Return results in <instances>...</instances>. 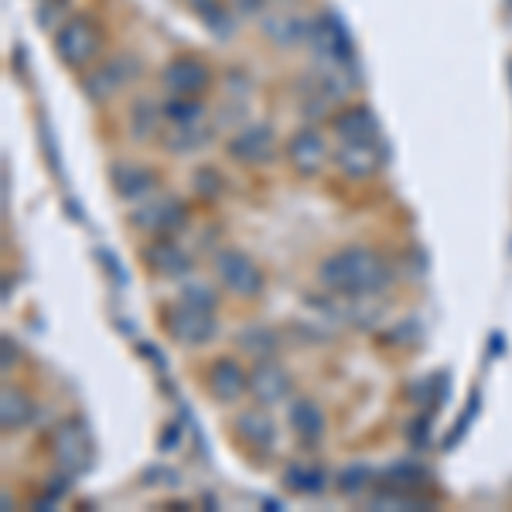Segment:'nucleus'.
<instances>
[{
    "mask_svg": "<svg viewBox=\"0 0 512 512\" xmlns=\"http://www.w3.org/2000/svg\"><path fill=\"white\" fill-rule=\"evenodd\" d=\"M267 0H233V11L236 14H260Z\"/></svg>",
    "mask_w": 512,
    "mask_h": 512,
    "instance_id": "32",
    "label": "nucleus"
},
{
    "mask_svg": "<svg viewBox=\"0 0 512 512\" xmlns=\"http://www.w3.org/2000/svg\"><path fill=\"white\" fill-rule=\"evenodd\" d=\"M263 31L280 48H294L308 38V24H304V18H297V14H274V18L263 21Z\"/></svg>",
    "mask_w": 512,
    "mask_h": 512,
    "instance_id": "23",
    "label": "nucleus"
},
{
    "mask_svg": "<svg viewBox=\"0 0 512 512\" xmlns=\"http://www.w3.org/2000/svg\"><path fill=\"white\" fill-rule=\"evenodd\" d=\"M52 454L62 472H69V475L86 472V468L93 465V441H89V431L79 420H65L52 434Z\"/></svg>",
    "mask_w": 512,
    "mask_h": 512,
    "instance_id": "3",
    "label": "nucleus"
},
{
    "mask_svg": "<svg viewBox=\"0 0 512 512\" xmlns=\"http://www.w3.org/2000/svg\"><path fill=\"white\" fill-rule=\"evenodd\" d=\"M216 277H219V284L226 287V291H233L236 297H260L263 294V274H260V267L250 260L246 253H239V250H222L216 253Z\"/></svg>",
    "mask_w": 512,
    "mask_h": 512,
    "instance_id": "2",
    "label": "nucleus"
},
{
    "mask_svg": "<svg viewBox=\"0 0 512 512\" xmlns=\"http://www.w3.org/2000/svg\"><path fill=\"white\" fill-rule=\"evenodd\" d=\"M277 154V137L270 123H243L229 137V158L239 164H263Z\"/></svg>",
    "mask_w": 512,
    "mask_h": 512,
    "instance_id": "6",
    "label": "nucleus"
},
{
    "mask_svg": "<svg viewBox=\"0 0 512 512\" xmlns=\"http://www.w3.org/2000/svg\"><path fill=\"white\" fill-rule=\"evenodd\" d=\"M144 256H147V267H151L154 274L171 277V280L185 277L188 270H192V260H188V253L181 250L175 239H154V243L144 250Z\"/></svg>",
    "mask_w": 512,
    "mask_h": 512,
    "instance_id": "15",
    "label": "nucleus"
},
{
    "mask_svg": "<svg viewBox=\"0 0 512 512\" xmlns=\"http://www.w3.org/2000/svg\"><path fill=\"white\" fill-rule=\"evenodd\" d=\"M127 65H134V59H113V62H106L103 69H96L93 76L82 79L86 96L89 99H110L123 86V82L134 76V72H127Z\"/></svg>",
    "mask_w": 512,
    "mask_h": 512,
    "instance_id": "18",
    "label": "nucleus"
},
{
    "mask_svg": "<svg viewBox=\"0 0 512 512\" xmlns=\"http://www.w3.org/2000/svg\"><path fill=\"white\" fill-rule=\"evenodd\" d=\"M284 485L297 495H321L328 485V475L315 461H294V465L284 468Z\"/></svg>",
    "mask_w": 512,
    "mask_h": 512,
    "instance_id": "20",
    "label": "nucleus"
},
{
    "mask_svg": "<svg viewBox=\"0 0 512 512\" xmlns=\"http://www.w3.org/2000/svg\"><path fill=\"white\" fill-rule=\"evenodd\" d=\"M161 117H164V110H158L147 96L134 99V106H130V127H134V137L137 140L151 137L154 130H158Z\"/></svg>",
    "mask_w": 512,
    "mask_h": 512,
    "instance_id": "26",
    "label": "nucleus"
},
{
    "mask_svg": "<svg viewBox=\"0 0 512 512\" xmlns=\"http://www.w3.org/2000/svg\"><path fill=\"white\" fill-rule=\"evenodd\" d=\"M161 82L171 96H198L209 86V65L192 59V55H181V59L164 65Z\"/></svg>",
    "mask_w": 512,
    "mask_h": 512,
    "instance_id": "10",
    "label": "nucleus"
},
{
    "mask_svg": "<svg viewBox=\"0 0 512 512\" xmlns=\"http://www.w3.org/2000/svg\"><path fill=\"white\" fill-rule=\"evenodd\" d=\"M205 386H209V393L219 403H239L250 393V373H243V366L236 359L222 355V359H216L205 369Z\"/></svg>",
    "mask_w": 512,
    "mask_h": 512,
    "instance_id": "9",
    "label": "nucleus"
},
{
    "mask_svg": "<svg viewBox=\"0 0 512 512\" xmlns=\"http://www.w3.org/2000/svg\"><path fill=\"white\" fill-rule=\"evenodd\" d=\"M236 437L246 444V448L267 454L277 448V427L274 420L267 414H260V410H243V414H236Z\"/></svg>",
    "mask_w": 512,
    "mask_h": 512,
    "instance_id": "14",
    "label": "nucleus"
},
{
    "mask_svg": "<svg viewBox=\"0 0 512 512\" xmlns=\"http://www.w3.org/2000/svg\"><path fill=\"white\" fill-rule=\"evenodd\" d=\"M181 304H188V308H195V311H212V315H216L219 291L212 284H205V280H185V284H181Z\"/></svg>",
    "mask_w": 512,
    "mask_h": 512,
    "instance_id": "27",
    "label": "nucleus"
},
{
    "mask_svg": "<svg viewBox=\"0 0 512 512\" xmlns=\"http://www.w3.org/2000/svg\"><path fill=\"white\" fill-rule=\"evenodd\" d=\"M161 110H164V120L168 123H202V117H205V106L192 96H171Z\"/></svg>",
    "mask_w": 512,
    "mask_h": 512,
    "instance_id": "29",
    "label": "nucleus"
},
{
    "mask_svg": "<svg viewBox=\"0 0 512 512\" xmlns=\"http://www.w3.org/2000/svg\"><path fill=\"white\" fill-rule=\"evenodd\" d=\"M195 188H198V195H205V198H216L222 188V178H219V171H212V168H202V171H195Z\"/></svg>",
    "mask_w": 512,
    "mask_h": 512,
    "instance_id": "31",
    "label": "nucleus"
},
{
    "mask_svg": "<svg viewBox=\"0 0 512 512\" xmlns=\"http://www.w3.org/2000/svg\"><path fill=\"white\" fill-rule=\"evenodd\" d=\"M287 424H291V431L301 437V441H318V437L325 434V414H321V407L315 400H308V396L291 400V407H287Z\"/></svg>",
    "mask_w": 512,
    "mask_h": 512,
    "instance_id": "17",
    "label": "nucleus"
},
{
    "mask_svg": "<svg viewBox=\"0 0 512 512\" xmlns=\"http://www.w3.org/2000/svg\"><path fill=\"white\" fill-rule=\"evenodd\" d=\"M335 134L342 144H366V140H379V123L369 106H349L335 117Z\"/></svg>",
    "mask_w": 512,
    "mask_h": 512,
    "instance_id": "16",
    "label": "nucleus"
},
{
    "mask_svg": "<svg viewBox=\"0 0 512 512\" xmlns=\"http://www.w3.org/2000/svg\"><path fill=\"white\" fill-rule=\"evenodd\" d=\"M113 181H117V192L123 198H147L154 192V171L140 168V164H117L113 168Z\"/></svg>",
    "mask_w": 512,
    "mask_h": 512,
    "instance_id": "22",
    "label": "nucleus"
},
{
    "mask_svg": "<svg viewBox=\"0 0 512 512\" xmlns=\"http://www.w3.org/2000/svg\"><path fill=\"white\" fill-rule=\"evenodd\" d=\"M383 147L376 140H366V144H342L335 154V168L342 171L345 178H369L376 175V168L383 164Z\"/></svg>",
    "mask_w": 512,
    "mask_h": 512,
    "instance_id": "13",
    "label": "nucleus"
},
{
    "mask_svg": "<svg viewBox=\"0 0 512 512\" xmlns=\"http://www.w3.org/2000/svg\"><path fill=\"white\" fill-rule=\"evenodd\" d=\"M250 393L260 407H277V403H284L291 396V376L277 362L263 359L256 362V369L250 373Z\"/></svg>",
    "mask_w": 512,
    "mask_h": 512,
    "instance_id": "11",
    "label": "nucleus"
},
{
    "mask_svg": "<svg viewBox=\"0 0 512 512\" xmlns=\"http://www.w3.org/2000/svg\"><path fill=\"white\" fill-rule=\"evenodd\" d=\"M308 38H311V45H315V52L321 55V59H328L335 65L352 62V38H349V31H345V24L338 14H332V11L318 14V18L308 24Z\"/></svg>",
    "mask_w": 512,
    "mask_h": 512,
    "instance_id": "5",
    "label": "nucleus"
},
{
    "mask_svg": "<svg viewBox=\"0 0 512 512\" xmlns=\"http://www.w3.org/2000/svg\"><path fill=\"white\" fill-rule=\"evenodd\" d=\"M424 478H427V472L417 465V461H396V465L386 468V485H390V489L414 492V489H420Z\"/></svg>",
    "mask_w": 512,
    "mask_h": 512,
    "instance_id": "28",
    "label": "nucleus"
},
{
    "mask_svg": "<svg viewBox=\"0 0 512 512\" xmlns=\"http://www.w3.org/2000/svg\"><path fill=\"white\" fill-rule=\"evenodd\" d=\"M31 417H35V403L21 390H4V400H0V424H4V431H21Z\"/></svg>",
    "mask_w": 512,
    "mask_h": 512,
    "instance_id": "25",
    "label": "nucleus"
},
{
    "mask_svg": "<svg viewBox=\"0 0 512 512\" xmlns=\"http://www.w3.org/2000/svg\"><path fill=\"white\" fill-rule=\"evenodd\" d=\"M168 332L178 345H188V349H198V345L212 342L219 332V321L212 311H195L188 304H181L168 315Z\"/></svg>",
    "mask_w": 512,
    "mask_h": 512,
    "instance_id": "7",
    "label": "nucleus"
},
{
    "mask_svg": "<svg viewBox=\"0 0 512 512\" xmlns=\"http://www.w3.org/2000/svg\"><path fill=\"white\" fill-rule=\"evenodd\" d=\"M212 140V130H205L202 123H168L161 134V144L168 154H195L198 147H205Z\"/></svg>",
    "mask_w": 512,
    "mask_h": 512,
    "instance_id": "19",
    "label": "nucleus"
},
{
    "mask_svg": "<svg viewBox=\"0 0 512 512\" xmlns=\"http://www.w3.org/2000/svg\"><path fill=\"white\" fill-rule=\"evenodd\" d=\"M318 280L335 297H379L393 284V267L369 246H345L318 267Z\"/></svg>",
    "mask_w": 512,
    "mask_h": 512,
    "instance_id": "1",
    "label": "nucleus"
},
{
    "mask_svg": "<svg viewBox=\"0 0 512 512\" xmlns=\"http://www.w3.org/2000/svg\"><path fill=\"white\" fill-rule=\"evenodd\" d=\"M236 342H239V349H243L246 355H253L256 362L274 359V355L280 352V335L274 332V328H267V325L243 328V332L236 335Z\"/></svg>",
    "mask_w": 512,
    "mask_h": 512,
    "instance_id": "21",
    "label": "nucleus"
},
{
    "mask_svg": "<svg viewBox=\"0 0 512 512\" xmlns=\"http://www.w3.org/2000/svg\"><path fill=\"white\" fill-rule=\"evenodd\" d=\"M99 48V31L96 24L89 18H69L59 28V35H55V52H59V59L65 65H72V69H79V65H86L89 59L96 55Z\"/></svg>",
    "mask_w": 512,
    "mask_h": 512,
    "instance_id": "4",
    "label": "nucleus"
},
{
    "mask_svg": "<svg viewBox=\"0 0 512 512\" xmlns=\"http://www.w3.org/2000/svg\"><path fill=\"white\" fill-rule=\"evenodd\" d=\"M369 478H373L369 465L355 461V465H349V468H342V472H338V489H342L345 495H359L369 485Z\"/></svg>",
    "mask_w": 512,
    "mask_h": 512,
    "instance_id": "30",
    "label": "nucleus"
},
{
    "mask_svg": "<svg viewBox=\"0 0 512 512\" xmlns=\"http://www.w3.org/2000/svg\"><path fill=\"white\" fill-rule=\"evenodd\" d=\"M188 7H192V11L198 14V21H202L212 35L226 38V35H233V31H236L233 11H229L222 0H188Z\"/></svg>",
    "mask_w": 512,
    "mask_h": 512,
    "instance_id": "24",
    "label": "nucleus"
},
{
    "mask_svg": "<svg viewBox=\"0 0 512 512\" xmlns=\"http://www.w3.org/2000/svg\"><path fill=\"white\" fill-rule=\"evenodd\" d=\"M130 222L147 236H168L185 222V205L178 198H151V202L130 212Z\"/></svg>",
    "mask_w": 512,
    "mask_h": 512,
    "instance_id": "8",
    "label": "nucleus"
},
{
    "mask_svg": "<svg viewBox=\"0 0 512 512\" xmlns=\"http://www.w3.org/2000/svg\"><path fill=\"white\" fill-rule=\"evenodd\" d=\"M11 362H18V342L4 338V369H11Z\"/></svg>",
    "mask_w": 512,
    "mask_h": 512,
    "instance_id": "33",
    "label": "nucleus"
},
{
    "mask_svg": "<svg viewBox=\"0 0 512 512\" xmlns=\"http://www.w3.org/2000/svg\"><path fill=\"white\" fill-rule=\"evenodd\" d=\"M325 158H328V147L315 127L294 130L291 140H287V161H291L301 175H315V171H321Z\"/></svg>",
    "mask_w": 512,
    "mask_h": 512,
    "instance_id": "12",
    "label": "nucleus"
}]
</instances>
